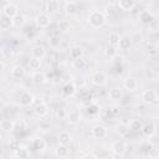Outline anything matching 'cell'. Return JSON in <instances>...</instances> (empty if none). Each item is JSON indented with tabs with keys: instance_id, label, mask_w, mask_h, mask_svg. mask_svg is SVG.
I'll list each match as a JSON object with an SVG mask.
<instances>
[{
	"instance_id": "cell-37",
	"label": "cell",
	"mask_w": 159,
	"mask_h": 159,
	"mask_svg": "<svg viewBox=\"0 0 159 159\" xmlns=\"http://www.w3.org/2000/svg\"><path fill=\"white\" fill-rule=\"evenodd\" d=\"M120 40V35L118 32H111L108 36V43L113 46H118V42Z\"/></svg>"
},
{
	"instance_id": "cell-49",
	"label": "cell",
	"mask_w": 159,
	"mask_h": 159,
	"mask_svg": "<svg viewBox=\"0 0 159 159\" xmlns=\"http://www.w3.org/2000/svg\"><path fill=\"white\" fill-rule=\"evenodd\" d=\"M39 128H40V129H42V130H45V132H48V130H51V127H50V124H45V123H41V124L39 125Z\"/></svg>"
},
{
	"instance_id": "cell-41",
	"label": "cell",
	"mask_w": 159,
	"mask_h": 159,
	"mask_svg": "<svg viewBox=\"0 0 159 159\" xmlns=\"http://www.w3.org/2000/svg\"><path fill=\"white\" fill-rule=\"evenodd\" d=\"M71 29V25H70V22L67 21V20H60L58 21V29L57 30H60L61 32H66V31H68Z\"/></svg>"
},
{
	"instance_id": "cell-9",
	"label": "cell",
	"mask_w": 159,
	"mask_h": 159,
	"mask_svg": "<svg viewBox=\"0 0 159 159\" xmlns=\"http://www.w3.org/2000/svg\"><path fill=\"white\" fill-rule=\"evenodd\" d=\"M19 14V6L12 4V2H7L6 5L2 6V15L14 19L16 15Z\"/></svg>"
},
{
	"instance_id": "cell-8",
	"label": "cell",
	"mask_w": 159,
	"mask_h": 159,
	"mask_svg": "<svg viewBox=\"0 0 159 159\" xmlns=\"http://www.w3.org/2000/svg\"><path fill=\"white\" fill-rule=\"evenodd\" d=\"M91 133L94 139H104L108 135V128L103 124H96L93 125Z\"/></svg>"
},
{
	"instance_id": "cell-19",
	"label": "cell",
	"mask_w": 159,
	"mask_h": 159,
	"mask_svg": "<svg viewBox=\"0 0 159 159\" xmlns=\"http://www.w3.org/2000/svg\"><path fill=\"white\" fill-rule=\"evenodd\" d=\"M84 109H86L87 116H89L91 118H96V117H98V116L101 114V107H99V104H97L96 102H93L92 104H89V106L86 107Z\"/></svg>"
},
{
	"instance_id": "cell-2",
	"label": "cell",
	"mask_w": 159,
	"mask_h": 159,
	"mask_svg": "<svg viewBox=\"0 0 159 159\" xmlns=\"http://www.w3.org/2000/svg\"><path fill=\"white\" fill-rule=\"evenodd\" d=\"M127 152V145L123 140H116L111 145V155L113 158H122Z\"/></svg>"
},
{
	"instance_id": "cell-32",
	"label": "cell",
	"mask_w": 159,
	"mask_h": 159,
	"mask_svg": "<svg viewBox=\"0 0 159 159\" xmlns=\"http://www.w3.org/2000/svg\"><path fill=\"white\" fill-rule=\"evenodd\" d=\"M26 128H27L26 120H24V119H16V120H14V130H15V132L21 133V132H24Z\"/></svg>"
},
{
	"instance_id": "cell-48",
	"label": "cell",
	"mask_w": 159,
	"mask_h": 159,
	"mask_svg": "<svg viewBox=\"0 0 159 159\" xmlns=\"http://www.w3.org/2000/svg\"><path fill=\"white\" fill-rule=\"evenodd\" d=\"M80 158H82V159H83V158H97V155H96L94 153H92V152H91V153L88 152V153H83V154H81Z\"/></svg>"
},
{
	"instance_id": "cell-24",
	"label": "cell",
	"mask_w": 159,
	"mask_h": 159,
	"mask_svg": "<svg viewBox=\"0 0 159 159\" xmlns=\"http://www.w3.org/2000/svg\"><path fill=\"white\" fill-rule=\"evenodd\" d=\"M77 11H78V4L76 2V1H67L66 4H65V12L67 14V15H75V14H77Z\"/></svg>"
},
{
	"instance_id": "cell-33",
	"label": "cell",
	"mask_w": 159,
	"mask_h": 159,
	"mask_svg": "<svg viewBox=\"0 0 159 159\" xmlns=\"http://www.w3.org/2000/svg\"><path fill=\"white\" fill-rule=\"evenodd\" d=\"M104 55H106V57H108V58L112 60L116 55H118V47L108 43V46L104 48Z\"/></svg>"
},
{
	"instance_id": "cell-27",
	"label": "cell",
	"mask_w": 159,
	"mask_h": 159,
	"mask_svg": "<svg viewBox=\"0 0 159 159\" xmlns=\"http://www.w3.org/2000/svg\"><path fill=\"white\" fill-rule=\"evenodd\" d=\"M58 1L57 0H48L47 2H46V12L48 14V15H52V14H55V12H57V10H58Z\"/></svg>"
},
{
	"instance_id": "cell-39",
	"label": "cell",
	"mask_w": 159,
	"mask_h": 159,
	"mask_svg": "<svg viewBox=\"0 0 159 159\" xmlns=\"http://www.w3.org/2000/svg\"><path fill=\"white\" fill-rule=\"evenodd\" d=\"M159 157V149L157 145H150L149 144V150H148V158L149 159H158Z\"/></svg>"
},
{
	"instance_id": "cell-11",
	"label": "cell",
	"mask_w": 159,
	"mask_h": 159,
	"mask_svg": "<svg viewBox=\"0 0 159 159\" xmlns=\"http://www.w3.org/2000/svg\"><path fill=\"white\" fill-rule=\"evenodd\" d=\"M138 87H139V83L134 77H125L123 80V88L124 89H127L129 92H134L138 89Z\"/></svg>"
},
{
	"instance_id": "cell-43",
	"label": "cell",
	"mask_w": 159,
	"mask_h": 159,
	"mask_svg": "<svg viewBox=\"0 0 159 159\" xmlns=\"http://www.w3.org/2000/svg\"><path fill=\"white\" fill-rule=\"evenodd\" d=\"M148 48H149L148 52H149L150 57H155L158 55V46H157V43H153V42L148 43Z\"/></svg>"
},
{
	"instance_id": "cell-13",
	"label": "cell",
	"mask_w": 159,
	"mask_h": 159,
	"mask_svg": "<svg viewBox=\"0 0 159 159\" xmlns=\"http://www.w3.org/2000/svg\"><path fill=\"white\" fill-rule=\"evenodd\" d=\"M25 75H26V70H25L24 66H21V65H16V66H14L12 70H11V77H12V80H15V81H21V80L25 77Z\"/></svg>"
},
{
	"instance_id": "cell-1",
	"label": "cell",
	"mask_w": 159,
	"mask_h": 159,
	"mask_svg": "<svg viewBox=\"0 0 159 159\" xmlns=\"http://www.w3.org/2000/svg\"><path fill=\"white\" fill-rule=\"evenodd\" d=\"M87 21L91 27L93 29H101L106 25L107 22V17H106V14L101 10H92L89 14H88V17H87Z\"/></svg>"
},
{
	"instance_id": "cell-10",
	"label": "cell",
	"mask_w": 159,
	"mask_h": 159,
	"mask_svg": "<svg viewBox=\"0 0 159 159\" xmlns=\"http://www.w3.org/2000/svg\"><path fill=\"white\" fill-rule=\"evenodd\" d=\"M123 96H124V93H123V88L120 86H114L111 89H108V98L111 101H114V102L120 101L123 98Z\"/></svg>"
},
{
	"instance_id": "cell-50",
	"label": "cell",
	"mask_w": 159,
	"mask_h": 159,
	"mask_svg": "<svg viewBox=\"0 0 159 159\" xmlns=\"http://www.w3.org/2000/svg\"><path fill=\"white\" fill-rule=\"evenodd\" d=\"M4 70H5V62L0 60V73H2V72H4Z\"/></svg>"
},
{
	"instance_id": "cell-34",
	"label": "cell",
	"mask_w": 159,
	"mask_h": 159,
	"mask_svg": "<svg viewBox=\"0 0 159 159\" xmlns=\"http://www.w3.org/2000/svg\"><path fill=\"white\" fill-rule=\"evenodd\" d=\"M86 66H87V61H86L83 57L72 60V67H73L75 70H83Z\"/></svg>"
},
{
	"instance_id": "cell-42",
	"label": "cell",
	"mask_w": 159,
	"mask_h": 159,
	"mask_svg": "<svg viewBox=\"0 0 159 159\" xmlns=\"http://www.w3.org/2000/svg\"><path fill=\"white\" fill-rule=\"evenodd\" d=\"M12 22H14V26H22V25L26 22V19H25L24 15L17 14V15L12 19Z\"/></svg>"
},
{
	"instance_id": "cell-46",
	"label": "cell",
	"mask_w": 159,
	"mask_h": 159,
	"mask_svg": "<svg viewBox=\"0 0 159 159\" xmlns=\"http://www.w3.org/2000/svg\"><path fill=\"white\" fill-rule=\"evenodd\" d=\"M73 83H75V86L76 87H80V88H82V87H84V84H86V81H84V78L83 77H76V80L75 81H72Z\"/></svg>"
},
{
	"instance_id": "cell-4",
	"label": "cell",
	"mask_w": 159,
	"mask_h": 159,
	"mask_svg": "<svg viewBox=\"0 0 159 159\" xmlns=\"http://www.w3.org/2000/svg\"><path fill=\"white\" fill-rule=\"evenodd\" d=\"M35 24L39 29H46L51 24V15L47 12H39L35 17Z\"/></svg>"
},
{
	"instance_id": "cell-36",
	"label": "cell",
	"mask_w": 159,
	"mask_h": 159,
	"mask_svg": "<svg viewBox=\"0 0 159 159\" xmlns=\"http://www.w3.org/2000/svg\"><path fill=\"white\" fill-rule=\"evenodd\" d=\"M129 39H130L132 43H134V45H139V43H142V42L144 41L143 34H142L140 31H135V32H133V35H132Z\"/></svg>"
},
{
	"instance_id": "cell-47",
	"label": "cell",
	"mask_w": 159,
	"mask_h": 159,
	"mask_svg": "<svg viewBox=\"0 0 159 159\" xmlns=\"http://www.w3.org/2000/svg\"><path fill=\"white\" fill-rule=\"evenodd\" d=\"M112 60H113V63H114L116 66H122V65H123V62H124V57H123V56H120V55H116Z\"/></svg>"
},
{
	"instance_id": "cell-26",
	"label": "cell",
	"mask_w": 159,
	"mask_h": 159,
	"mask_svg": "<svg viewBox=\"0 0 159 159\" xmlns=\"http://www.w3.org/2000/svg\"><path fill=\"white\" fill-rule=\"evenodd\" d=\"M70 154V150H68V145H62V144H58V147L55 149V155L57 158H67Z\"/></svg>"
},
{
	"instance_id": "cell-44",
	"label": "cell",
	"mask_w": 159,
	"mask_h": 159,
	"mask_svg": "<svg viewBox=\"0 0 159 159\" xmlns=\"http://www.w3.org/2000/svg\"><path fill=\"white\" fill-rule=\"evenodd\" d=\"M66 114H67V112H66V109H63V108H58V109L55 111V117H56V119H66Z\"/></svg>"
},
{
	"instance_id": "cell-18",
	"label": "cell",
	"mask_w": 159,
	"mask_h": 159,
	"mask_svg": "<svg viewBox=\"0 0 159 159\" xmlns=\"http://www.w3.org/2000/svg\"><path fill=\"white\" fill-rule=\"evenodd\" d=\"M57 140H58V144H62V145H70L71 142H72V134L67 130H62L58 133V137H57Z\"/></svg>"
},
{
	"instance_id": "cell-20",
	"label": "cell",
	"mask_w": 159,
	"mask_h": 159,
	"mask_svg": "<svg viewBox=\"0 0 159 159\" xmlns=\"http://www.w3.org/2000/svg\"><path fill=\"white\" fill-rule=\"evenodd\" d=\"M138 19L143 25H149L153 21V14L149 10H142L138 15Z\"/></svg>"
},
{
	"instance_id": "cell-12",
	"label": "cell",
	"mask_w": 159,
	"mask_h": 159,
	"mask_svg": "<svg viewBox=\"0 0 159 159\" xmlns=\"http://www.w3.org/2000/svg\"><path fill=\"white\" fill-rule=\"evenodd\" d=\"M66 119H67V122H68L70 124L76 125V124L81 120V112H80V109L75 108V109H71L70 112H67Z\"/></svg>"
},
{
	"instance_id": "cell-25",
	"label": "cell",
	"mask_w": 159,
	"mask_h": 159,
	"mask_svg": "<svg viewBox=\"0 0 159 159\" xmlns=\"http://www.w3.org/2000/svg\"><path fill=\"white\" fill-rule=\"evenodd\" d=\"M132 45H133V43H132V41H130V39H129L128 36H120V40H119L117 47H118V50L128 51V50L130 48Z\"/></svg>"
},
{
	"instance_id": "cell-6",
	"label": "cell",
	"mask_w": 159,
	"mask_h": 159,
	"mask_svg": "<svg viewBox=\"0 0 159 159\" xmlns=\"http://www.w3.org/2000/svg\"><path fill=\"white\" fill-rule=\"evenodd\" d=\"M35 103V96L30 91H25L19 97V104L21 107H30Z\"/></svg>"
},
{
	"instance_id": "cell-30",
	"label": "cell",
	"mask_w": 159,
	"mask_h": 159,
	"mask_svg": "<svg viewBox=\"0 0 159 159\" xmlns=\"http://www.w3.org/2000/svg\"><path fill=\"white\" fill-rule=\"evenodd\" d=\"M31 80L34 84H42L45 82V73L40 71H35L31 76Z\"/></svg>"
},
{
	"instance_id": "cell-31",
	"label": "cell",
	"mask_w": 159,
	"mask_h": 159,
	"mask_svg": "<svg viewBox=\"0 0 159 159\" xmlns=\"http://www.w3.org/2000/svg\"><path fill=\"white\" fill-rule=\"evenodd\" d=\"M0 129L4 130V132L14 130V120H11V119H1L0 120Z\"/></svg>"
},
{
	"instance_id": "cell-40",
	"label": "cell",
	"mask_w": 159,
	"mask_h": 159,
	"mask_svg": "<svg viewBox=\"0 0 159 159\" xmlns=\"http://www.w3.org/2000/svg\"><path fill=\"white\" fill-rule=\"evenodd\" d=\"M142 120L140 119H132L129 123H128V127L130 130H140V127H142Z\"/></svg>"
},
{
	"instance_id": "cell-14",
	"label": "cell",
	"mask_w": 159,
	"mask_h": 159,
	"mask_svg": "<svg viewBox=\"0 0 159 159\" xmlns=\"http://www.w3.org/2000/svg\"><path fill=\"white\" fill-rule=\"evenodd\" d=\"M46 140L41 137H35L32 140H31V148L35 150V152H43L46 149Z\"/></svg>"
},
{
	"instance_id": "cell-17",
	"label": "cell",
	"mask_w": 159,
	"mask_h": 159,
	"mask_svg": "<svg viewBox=\"0 0 159 159\" xmlns=\"http://www.w3.org/2000/svg\"><path fill=\"white\" fill-rule=\"evenodd\" d=\"M14 157L15 158H20V159H26V158L30 157V150H29L27 147L19 144L17 148L14 149Z\"/></svg>"
},
{
	"instance_id": "cell-29",
	"label": "cell",
	"mask_w": 159,
	"mask_h": 159,
	"mask_svg": "<svg viewBox=\"0 0 159 159\" xmlns=\"http://www.w3.org/2000/svg\"><path fill=\"white\" fill-rule=\"evenodd\" d=\"M70 57L72 60L83 57V48L81 46H73V47H71L70 48Z\"/></svg>"
},
{
	"instance_id": "cell-5",
	"label": "cell",
	"mask_w": 159,
	"mask_h": 159,
	"mask_svg": "<svg viewBox=\"0 0 159 159\" xmlns=\"http://www.w3.org/2000/svg\"><path fill=\"white\" fill-rule=\"evenodd\" d=\"M92 83L98 87H103L108 83V75L103 71H96L92 75Z\"/></svg>"
},
{
	"instance_id": "cell-15",
	"label": "cell",
	"mask_w": 159,
	"mask_h": 159,
	"mask_svg": "<svg viewBox=\"0 0 159 159\" xmlns=\"http://www.w3.org/2000/svg\"><path fill=\"white\" fill-rule=\"evenodd\" d=\"M76 91H77V87L75 86L73 82H67V83H65L63 87H62V89H61L63 97H67V98L73 97V96L76 94Z\"/></svg>"
},
{
	"instance_id": "cell-16",
	"label": "cell",
	"mask_w": 159,
	"mask_h": 159,
	"mask_svg": "<svg viewBox=\"0 0 159 159\" xmlns=\"http://www.w3.org/2000/svg\"><path fill=\"white\" fill-rule=\"evenodd\" d=\"M34 112H35V114H36L39 118H43V117H46V116L48 114V112H50V107H48L47 103L41 102V103H39V104L34 108Z\"/></svg>"
},
{
	"instance_id": "cell-22",
	"label": "cell",
	"mask_w": 159,
	"mask_h": 159,
	"mask_svg": "<svg viewBox=\"0 0 159 159\" xmlns=\"http://www.w3.org/2000/svg\"><path fill=\"white\" fill-rule=\"evenodd\" d=\"M12 26H14V22H12V19L11 17H7L5 15L0 16V31L10 30Z\"/></svg>"
},
{
	"instance_id": "cell-21",
	"label": "cell",
	"mask_w": 159,
	"mask_h": 159,
	"mask_svg": "<svg viewBox=\"0 0 159 159\" xmlns=\"http://www.w3.org/2000/svg\"><path fill=\"white\" fill-rule=\"evenodd\" d=\"M31 55H32V57H35V58L42 60V58L46 56V50H45V47H43L42 45H36V46L32 47Z\"/></svg>"
},
{
	"instance_id": "cell-3",
	"label": "cell",
	"mask_w": 159,
	"mask_h": 159,
	"mask_svg": "<svg viewBox=\"0 0 159 159\" xmlns=\"http://www.w3.org/2000/svg\"><path fill=\"white\" fill-rule=\"evenodd\" d=\"M140 98H142V102H143L144 104L152 106V104H154V103L158 102L159 96H158V92H157L155 89H150V88H149V89H144V91L142 92Z\"/></svg>"
},
{
	"instance_id": "cell-38",
	"label": "cell",
	"mask_w": 159,
	"mask_h": 159,
	"mask_svg": "<svg viewBox=\"0 0 159 159\" xmlns=\"http://www.w3.org/2000/svg\"><path fill=\"white\" fill-rule=\"evenodd\" d=\"M40 67H41V60L32 57V58L29 61V68H30V70H32L34 72H35V71H39V70H40Z\"/></svg>"
},
{
	"instance_id": "cell-28",
	"label": "cell",
	"mask_w": 159,
	"mask_h": 159,
	"mask_svg": "<svg viewBox=\"0 0 159 159\" xmlns=\"http://www.w3.org/2000/svg\"><path fill=\"white\" fill-rule=\"evenodd\" d=\"M129 130H130V129H129V127H128L127 123H119V124L116 125V133L119 134V137H125V135H128Z\"/></svg>"
},
{
	"instance_id": "cell-23",
	"label": "cell",
	"mask_w": 159,
	"mask_h": 159,
	"mask_svg": "<svg viewBox=\"0 0 159 159\" xmlns=\"http://www.w3.org/2000/svg\"><path fill=\"white\" fill-rule=\"evenodd\" d=\"M135 6V0H119L118 1V7L122 11H130Z\"/></svg>"
},
{
	"instance_id": "cell-35",
	"label": "cell",
	"mask_w": 159,
	"mask_h": 159,
	"mask_svg": "<svg viewBox=\"0 0 159 159\" xmlns=\"http://www.w3.org/2000/svg\"><path fill=\"white\" fill-rule=\"evenodd\" d=\"M93 102H96V101H94V98H93V96H92L91 93H86L84 96L81 97V106H82L83 108L88 107V106L92 104Z\"/></svg>"
},
{
	"instance_id": "cell-45",
	"label": "cell",
	"mask_w": 159,
	"mask_h": 159,
	"mask_svg": "<svg viewBox=\"0 0 159 159\" xmlns=\"http://www.w3.org/2000/svg\"><path fill=\"white\" fill-rule=\"evenodd\" d=\"M0 52H1L2 58H10L12 56V50L10 47H2Z\"/></svg>"
},
{
	"instance_id": "cell-7",
	"label": "cell",
	"mask_w": 159,
	"mask_h": 159,
	"mask_svg": "<svg viewBox=\"0 0 159 159\" xmlns=\"http://www.w3.org/2000/svg\"><path fill=\"white\" fill-rule=\"evenodd\" d=\"M140 132L143 133L144 137L147 138H150L152 135L157 134V124L153 122V120H149V122H145L142 124L140 127Z\"/></svg>"
},
{
	"instance_id": "cell-51",
	"label": "cell",
	"mask_w": 159,
	"mask_h": 159,
	"mask_svg": "<svg viewBox=\"0 0 159 159\" xmlns=\"http://www.w3.org/2000/svg\"><path fill=\"white\" fill-rule=\"evenodd\" d=\"M2 139V134H1V132H0V140Z\"/></svg>"
}]
</instances>
